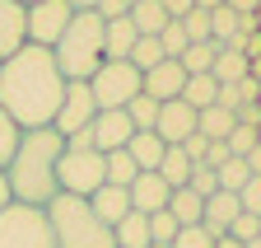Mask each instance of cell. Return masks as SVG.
<instances>
[{
  "label": "cell",
  "instance_id": "cell-7",
  "mask_svg": "<svg viewBox=\"0 0 261 248\" xmlns=\"http://www.w3.org/2000/svg\"><path fill=\"white\" fill-rule=\"evenodd\" d=\"M89 94H93L98 112H108V108H126L130 99L140 94V71L130 66V61H103V66L89 75Z\"/></svg>",
  "mask_w": 261,
  "mask_h": 248
},
{
  "label": "cell",
  "instance_id": "cell-49",
  "mask_svg": "<svg viewBox=\"0 0 261 248\" xmlns=\"http://www.w3.org/2000/svg\"><path fill=\"white\" fill-rule=\"evenodd\" d=\"M247 75H252V80H261V56H252V61H247Z\"/></svg>",
  "mask_w": 261,
  "mask_h": 248
},
{
  "label": "cell",
  "instance_id": "cell-13",
  "mask_svg": "<svg viewBox=\"0 0 261 248\" xmlns=\"http://www.w3.org/2000/svg\"><path fill=\"white\" fill-rule=\"evenodd\" d=\"M126 192H130V211H140V215L168 211V197H173V188L159 173H136V183H130Z\"/></svg>",
  "mask_w": 261,
  "mask_h": 248
},
{
  "label": "cell",
  "instance_id": "cell-21",
  "mask_svg": "<svg viewBox=\"0 0 261 248\" xmlns=\"http://www.w3.org/2000/svg\"><path fill=\"white\" fill-rule=\"evenodd\" d=\"M112 239H117V248H149V215L126 211L112 225Z\"/></svg>",
  "mask_w": 261,
  "mask_h": 248
},
{
  "label": "cell",
  "instance_id": "cell-3",
  "mask_svg": "<svg viewBox=\"0 0 261 248\" xmlns=\"http://www.w3.org/2000/svg\"><path fill=\"white\" fill-rule=\"evenodd\" d=\"M42 211H47V225H51L56 248H117L112 225H103V220L93 215L89 197L56 192V197H51Z\"/></svg>",
  "mask_w": 261,
  "mask_h": 248
},
{
  "label": "cell",
  "instance_id": "cell-12",
  "mask_svg": "<svg viewBox=\"0 0 261 248\" xmlns=\"http://www.w3.org/2000/svg\"><path fill=\"white\" fill-rule=\"evenodd\" d=\"M191 131H196V108H191V103H182V99H168V103H159L154 136H159L163 145H182Z\"/></svg>",
  "mask_w": 261,
  "mask_h": 248
},
{
  "label": "cell",
  "instance_id": "cell-11",
  "mask_svg": "<svg viewBox=\"0 0 261 248\" xmlns=\"http://www.w3.org/2000/svg\"><path fill=\"white\" fill-rule=\"evenodd\" d=\"M89 136H93V150L112 154V150H126V141L136 136V127H130L126 108H108V112H98L89 122Z\"/></svg>",
  "mask_w": 261,
  "mask_h": 248
},
{
  "label": "cell",
  "instance_id": "cell-16",
  "mask_svg": "<svg viewBox=\"0 0 261 248\" xmlns=\"http://www.w3.org/2000/svg\"><path fill=\"white\" fill-rule=\"evenodd\" d=\"M23 47V5L19 0H0V61Z\"/></svg>",
  "mask_w": 261,
  "mask_h": 248
},
{
  "label": "cell",
  "instance_id": "cell-50",
  "mask_svg": "<svg viewBox=\"0 0 261 248\" xmlns=\"http://www.w3.org/2000/svg\"><path fill=\"white\" fill-rule=\"evenodd\" d=\"M224 0H196V10H219Z\"/></svg>",
  "mask_w": 261,
  "mask_h": 248
},
{
  "label": "cell",
  "instance_id": "cell-48",
  "mask_svg": "<svg viewBox=\"0 0 261 248\" xmlns=\"http://www.w3.org/2000/svg\"><path fill=\"white\" fill-rule=\"evenodd\" d=\"M215 248H247V243H238V239H228V234H219V239H215Z\"/></svg>",
  "mask_w": 261,
  "mask_h": 248
},
{
  "label": "cell",
  "instance_id": "cell-30",
  "mask_svg": "<svg viewBox=\"0 0 261 248\" xmlns=\"http://www.w3.org/2000/svg\"><path fill=\"white\" fill-rule=\"evenodd\" d=\"M130 66H136L140 75L149 71V66H159V61H163V47H159V38H136V47H130Z\"/></svg>",
  "mask_w": 261,
  "mask_h": 248
},
{
  "label": "cell",
  "instance_id": "cell-20",
  "mask_svg": "<svg viewBox=\"0 0 261 248\" xmlns=\"http://www.w3.org/2000/svg\"><path fill=\"white\" fill-rule=\"evenodd\" d=\"M126 19L136 24V33H140V38H159L163 28H168V10H163V0H136Z\"/></svg>",
  "mask_w": 261,
  "mask_h": 248
},
{
  "label": "cell",
  "instance_id": "cell-22",
  "mask_svg": "<svg viewBox=\"0 0 261 248\" xmlns=\"http://www.w3.org/2000/svg\"><path fill=\"white\" fill-rule=\"evenodd\" d=\"M191 154L182 150V145H168L163 150V160H159V178L168 183V188H187V178H191Z\"/></svg>",
  "mask_w": 261,
  "mask_h": 248
},
{
  "label": "cell",
  "instance_id": "cell-10",
  "mask_svg": "<svg viewBox=\"0 0 261 248\" xmlns=\"http://www.w3.org/2000/svg\"><path fill=\"white\" fill-rule=\"evenodd\" d=\"M182 84H187V71H182V61L163 56L159 66H149V71L140 75V94H149L154 103H168V99H182Z\"/></svg>",
  "mask_w": 261,
  "mask_h": 248
},
{
  "label": "cell",
  "instance_id": "cell-1",
  "mask_svg": "<svg viewBox=\"0 0 261 248\" xmlns=\"http://www.w3.org/2000/svg\"><path fill=\"white\" fill-rule=\"evenodd\" d=\"M61 94H65V75L47 47L23 42L14 56L0 61V108L10 112V122L19 131L51 127Z\"/></svg>",
  "mask_w": 261,
  "mask_h": 248
},
{
  "label": "cell",
  "instance_id": "cell-17",
  "mask_svg": "<svg viewBox=\"0 0 261 248\" xmlns=\"http://www.w3.org/2000/svg\"><path fill=\"white\" fill-rule=\"evenodd\" d=\"M89 206H93V215H98L103 225H117L121 215L130 211V192H126V188H112V183H103V188L89 197Z\"/></svg>",
  "mask_w": 261,
  "mask_h": 248
},
{
  "label": "cell",
  "instance_id": "cell-40",
  "mask_svg": "<svg viewBox=\"0 0 261 248\" xmlns=\"http://www.w3.org/2000/svg\"><path fill=\"white\" fill-rule=\"evenodd\" d=\"M233 94H238V108H247V103H256V94H261V80H252V75H243V80L233 84Z\"/></svg>",
  "mask_w": 261,
  "mask_h": 248
},
{
  "label": "cell",
  "instance_id": "cell-46",
  "mask_svg": "<svg viewBox=\"0 0 261 248\" xmlns=\"http://www.w3.org/2000/svg\"><path fill=\"white\" fill-rule=\"evenodd\" d=\"M10 201H14V197H10V183H5V169H0V211H5Z\"/></svg>",
  "mask_w": 261,
  "mask_h": 248
},
{
  "label": "cell",
  "instance_id": "cell-52",
  "mask_svg": "<svg viewBox=\"0 0 261 248\" xmlns=\"http://www.w3.org/2000/svg\"><path fill=\"white\" fill-rule=\"evenodd\" d=\"M149 248H173V243H149Z\"/></svg>",
  "mask_w": 261,
  "mask_h": 248
},
{
  "label": "cell",
  "instance_id": "cell-51",
  "mask_svg": "<svg viewBox=\"0 0 261 248\" xmlns=\"http://www.w3.org/2000/svg\"><path fill=\"white\" fill-rule=\"evenodd\" d=\"M247 248H261V234H256V239H247Z\"/></svg>",
  "mask_w": 261,
  "mask_h": 248
},
{
  "label": "cell",
  "instance_id": "cell-28",
  "mask_svg": "<svg viewBox=\"0 0 261 248\" xmlns=\"http://www.w3.org/2000/svg\"><path fill=\"white\" fill-rule=\"evenodd\" d=\"M126 117H130V127L136 131H154V122H159V103L149 99V94H136L126 103Z\"/></svg>",
  "mask_w": 261,
  "mask_h": 248
},
{
  "label": "cell",
  "instance_id": "cell-38",
  "mask_svg": "<svg viewBox=\"0 0 261 248\" xmlns=\"http://www.w3.org/2000/svg\"><path fill=\"white\" fill-rule=\"evenodd\" d=\"M256 234H261V215H247V211L228 225V239H238V243H247V239H256Z\"/></svg>",
  "mask_w": 261,
  "mask_h": 248
},
{
  "label": "cell",
  "instance_id": "cell-29",
  "mask_svg": "<svg viewBox=\"0 0 261 248\" xmlns=\"http://www.w3.org/2000/svg\"><path fill=\"white\" fill-rule=\"evenodd\" d=\"M136 160H130V154L126 150H112L108 154V183H112V188H130V183H136Z\"/></svg>",
  "mask_w": 261,
  "mask_h": 248
},
{
  "label": "cell",
  "instance_id": "cell-4",
  "mask_svg": "<svg viewBox=\"0 0 261 248\" xmlns=\"http://www.w3.org/2000/svg\"><path fill=\"white\" fill-rule=\"evenodd\" d=\"M56 56V66L65 80H89L98 66H103V14H93V10H80L70 24H65V33L61 42L51 47Z\"/></svg>",
  "mask_w": 261,
  "mask_h": 248
},
{
  "label": "cell",
  "instance_id": "cell-2",
  "mask_svg": "<svg viewBox=\"0 0 261 248\" xmlns=\"http://www.w3.org/2000/svg\"><path fill=\"white\" fill-rule=\"evenodd\" d=\"M65 150V136L51 127H33L19 131V145L5 164V183H10V197L23 206H47L61 188H56V160Z\"/></svg>",
  "mask_w": 261,
  "mask_h": 248
},
{
  "label": "cell",
  "instance_id": "cell-5",
  "mask_svg": "<svg viewBox=\"0 0 261 248\" xmlns=\"http://www.w3.org/2000/svg\"><path fill=\"white\" fill-rule=\"evenodd\" d=\"M108 183V154L103 150H61L56 160V188L70 197H93Z\"/></svg>",
  "mask_w": 261,
  "mask_h": 248
},
{
  "label": "cell",
  "instance_id": "cell-6",
  "mask_svg": "<svg viewBox=\"0 0 261 248\" xmlns=\"http://www.w3.org/2000/svg\"><path fill=\"white\" fill-rule=\"evenodd\" d=\"M0 248H56L51 225H47V211L10 201L5 211H0Z\"/></svg>",
  "mask_w": 261,
  "mask_h": 248
},
{
  "label": "cell",
  "instance_id": "cell-9",
  "mask_svg": "<svg viewBox=\"0 0 261 248\" xmlns=\"http://www.w3.org/2000/svg\"><path fill=\"white\" fill-rule=\"evenodd\" d=\"M93 117H98V103H93V94H89V80H65V94H61V108H56V117H51V131L75 136V131L89 127Z\"/></svg>",
  "mask_w": 261,
  "mask_h": 248
},
{
  "label": "cell",
  "instance_id": "cell-53",
  "mask_svg": "<svg viewBox=\"0 0 261 248\" xmlns=\"http://www.w3.org/2000/svg\"><path fill=\"white\" fill-rule=\"evenodd\" d=\"M19 5H33V0H19Z\"/></svg>",
  "mask_w": 261,
  "mask_h": 248
},
{
  "label": "cell",
  "instance_id": "cell-35",
  "mask_svg": "<svg viewBox=\"0 0 261 248\" xmlns=\"http://www.w3.org/2000/svg\"><path fill=\"white\" fill-rule=\"evenodd\" d=\"M177 24L187 28L191 42H210V10H191V14H182Z\"/></svg>",
  "mask_w": 261,
  "mask_h": 248
},
{
  "label": "cell",
  "instance_id": "cell-47",
  "mask_svg": "<svg viewBox=\"0 0 261 248\" xmlns=\"http://www.w3.org/2000/svg\"><path fill=\"white\" fill-rule=\"evenodd\" d=\"M65 5H70V10L80 14V10H98V0H65Z\"/></svg>",
  "mask_w": 261,
  "mask_h": 248
},
{
  "label": "cell",
  "instance_id": "cell-31",
  "mask_svg": "<svg viewBox=\"0 0 261 248\" xmlns=\"http://www.w3.org/2000/svg\"><path fill=\"white\" fill-rule=\"evenodd\" d=\"M224 145H228V154H238V160H243L247 150H256V145H261V127H247V122H238V127L228 131V141H224Z\"/></svg>",
  "mask_w": 261,
  "mask_h": 248
},
{
  "label": "cell",
  "instance_id": "cell-18",
  "mask_svg": "<svg viewBox=\"0 0 261 248\" xmlns=\"http://www.w3.org/2000/svg\"><path fill=\"white\" fill-rule=\"evenodd\" d=\"M238 127V112L233 108H224V103H210L196 112V131H201L205 141H228V131Z\"/></svg>",
  "mask_w": 261,
  "mask_h": 248
},
{
  "label": "cell",
  "instance_id": "cell-24",
  "mask_svg": "<svg viewBox=\"0 0 261 248\" xmlns=\"http://www.w3.org/2000/svg\"><path fill=\"white\" fill-rule=\"evenodd\" d=\"M182 103H191L196 112L210 108V103H219V80H215V75H187V84H182Z\"/></svg>",
  "mask_w": 261,
  "mask_h": 248
},
{
  "label": "cell",
  "instance_id": "cell-54",
  "mask_svg": "<svg viewBox=\"0 0 261 248\" xmlns=\"http://www.w3.org/2000/svg\"><path fill=\"white\" fill-rule=\"evenodd\" d=\"M256 108H261V94H256Z\"/></svg>",
  "mask_w": 261,
  "mask_h": 248
},
{
  "label": "cell",
  "instance_id": "cell-25",
  "mask_svg": "<svg viewBox=\"0 0 261 248\" xmlns=\"http://www.w3.org/2000/svg\"><path fill=\"white\" fill-rule=\"evenodd\" d=\"M210 75H215L219 84H238V80L247 75V52H238V47H219Z\"/></svg>",
  "mask_w": 261,
  "mask_h": 248
},
{
  "label": "cell",
  "instance_id": "cell-39",
  "mask_svg": "<svg viewBox=\"0 0 261 248\" xmlns=\"http://www.w3.org/2000/svg\"><path fill=\"white\" fill-rule=\"evenodd\" d=\"M238 206L247 215H261V178H247V188L238 192Z\"/></svg>",
  "mask_w": 261,
  "mask_h": 248
},
{
  "label": "cell",
  "instance_id": "cell-26",
  "mask_svg": "<svg viewBox=\"0 0 261 248\" xmlns=\"http://www.w3.org/2000/svg\"><path fill=\"white\" fill-rule=\"evenodd\" d=\"M215 56H219V42H191L177 61H182V71H187V75H210Z\"/></svg>",
  "mask_w": 261,
  "mask_h": 248
},
{
  "label": "cell",
  "instance_id": "cell-55",
  "mask_svg": "<svg viewBox=\"0 0 261 248\" xmlns=\"http://www.w3.org/2000/svg\"><path fill=\"white\" fill-rule=\"evenodd\" d=\"M126 5H136V0H126Z\"/></svg>",
  "mask_w": 261,
  "mask_h": 248
},
{
  "label": "cell",
  "instance_id": "cell-27",
  "mask_svg": "<svg viewBox=\"0 0 261 248\" xmlns=\"http://www.w3.org/2000/svg\"><path fill=\"white\" fill-rule=\"evenodd\" d=\"M215 178H219V192H243V188H247V178H252V169H247V160L228 154V160L215 169Z\"/></svg>",
  "mask_w": 261,
  "mask_h": 248
},
{
  "label": "cell",
  "instance_id": "cell-45",
  "mask_svg": "<svg viewBox=\"0 0 261 248\" xmlns=\"http://www.w3.org/2000/svg\"><path fill=\"white\" fill-rule=\"evenodd\" d=\"M243 160H247V169H252V178H261V145H256V150H247V154H243Z\"/></svg>",
  "mask_w": 261,
  "mask_h": 248
},
{
  "label": "cell",
  "instance_id": "cell-32",
  "mask_svg": "<svg viewBox=\"0 0 261 248\" xmlns=\"http://www.w3.org/2000/svg\"><path fill=\"white\" fill-rule=\"evenodd\" d=\"M159 47H163V56H182L187 47H191V38H187V28L177 24V19H168V28H163V33H159Z\"/></svg>",
  "mask_w": 261,
  "mask_h": 248
},
{
  "label": "cell",
  "instance_id": "cell-23",
  "mask_svg": "<svg viewBox=\"0 0 261 248\" xmlns=\"http://www.w3.org/2000/svg\"><path fill=\"white\" fill-rule=\"evenodd\" d=\"M168 215L177 225H201V215H205V197H196L191 188H173L168 197Z\"/></svg>",
  "mask_w": 261,
  "mask_h": 248
},
{
  "label": "cell",
  "instance_id": "cell-15",
  "mask_svg": "<svg viewBox=\"0 0 261 248\" xmlns=\"http://www.w3.org/2000/svg\"><path fill=\"white\" fill-rule=\"evenodd\" d=\"M136 24H130L126 14L121 19H103V56L108 61H126L130 56V47H136Z\"/></svg>",
  "mask_w": 261,
  "mask_h": 248
},
{
  "label": "cell",
  "instance_id": "cell-8",
  "mask_svg": "<svg viewBox=\"0 0 261 248\" xmlns=\"http://www.w3.org/2000/svg\"><path fill=\"white\" fill-rule=\"evenodd\" d=\"M70 19H75V10L65 5V0H33V5H23V42L51 52Z\"/></svg>",
  "mask_w": 261,
  "mask_h": 248
},
{
  "label": "cell",
  "instance_id": "cell-36",
  "mask_svg": "<svg viewBox=\"0 0 261 248\" xmlns=\"http://www.w3.org/2000/svg\"><path fill=\"white\" fill-rule=\"evenodd\" d=\"M187 188H191L196 197H215V192H219V178H215V169L196 164V169H191V178H187Z\"/></svg>",
  "mask_w": 261,
  "mask_h": 248
},
{
  "label": "cell",
  "instance_id": "cell-19",
  "mask_svg": "<svg viewBox=\"0 0 261 248\" xmlns=\"http://www.w3.org/2000/svg\"><path fill=\"white\" fill-rule=\"evenodd\" d=\"M163 150H168V145H163L154 131H136V136L126 141V154L136 160V169H140V173H159V160H163Z\"/></svg>",
  "mask_w": 261,
  "mask_h": 248
},
{
  "label": "cell",
  "instance_id": "cell-41",
  "mask_svg": "<svg viewBox=\"0 0 261 248\" xmlns=\"http://www.w3.org/2000/svg\"><path fill=\"white\" fill-rule=\"evenodd\" d=\"M182 150H187V154H191V164H201V160H205V150H210V141H205V136H201V131H191V136H187V141H182Z\"/></svg>",
  "mask_w": 261,
  "mask_h": 248
},
{
  "label": "cell",
  "instance_id": "cell-34",
  "mask_svg": "<svg viewBox=\"0 0 261 248\" xmlns=\"http://www.w3.org/2000/svg\"><path fill=\"white\" fill-rule=\"evenodd\" d=\"M173 248H215V234L205 225H182L177 239H173Z\"/></svg>",
  "mask_w": 261,
  "mask_h": 248
},
{
  "label": "cell",
  "instance_id": "cell-43",
  "mask_svg": "<svg viewBox=\"0 0 261 248\" xmlns=\"http://www.w3.org/2000/svg\"><path fill=\"white\" fill-rule=\"evenodd\" d=\"M163 10H168V19H182L196 10V0H163Z\"/></svg>",
  "mask_w": 261,
  "mask_h": 248
},
{
  "label": "cell",
  "instance_id": "cell-37",
  "mask_svg": "<svg viewBox=\"0 0 261 248\" xmlns=\"http://www.w3.org/2000/svg\"><path fill=\"white\" fill-rule=\"evenodd\" d=\"M14 145H19V127L10 122V112L0 108V169L10 164V154H14Z\"/></svg>",
  "mask_w": 261,
  "mask_h": 248
},
{
  "label": "cell",
  "instance_id": "cell-33",
  "mask_svg": "<svg viewBox=\"0 0 261 248\" xmlns=\"http://www.w3.org/2000/svg\"><path fill=\"white\" fill-rule=\"evenodd\" d=\"M177 230H182V225L173 220L168 211H154V215H149V243H173Z\"/></svg>",
  "mask_w": 261,
  "mask_h": 248
},
{
  "label": "cell",
  "instance_id": "cell-42",
  "mask_svg": "<svg viewBox=\"0 0 261 248\" xmlns=\"http://www.w3.org/2000/svg\"><path fill=\"white\" fill-rule=\"evenodd\" d=\"M224 160H228V145H224V141H210V150H205V160H201V164H205V169H219Z\"/></svg>",
  "mask_w": 261,
  "mask_h": 248
},
{
  "label": "cell",
  "instance_id": "cell-44",
  "mask_svg": "<svg viewBox=\"0 0 261 248\" xmlns=\"http://www.w3.org/2000/svg\"><path fill=\"white\" fill-rule=\"evenodd\" d=\"M224 5L233 10V14H256V10H261V0H224Z\"/></svg>",
  "mask_w": 261,
  "mask_h": 248
},
{
  "label": "cell",
  "instance_id": "cell-14",
  "mask_svg": "<svg viewBox=\"0 0 261 248\" xmlns=\"http://www.w3.org/2000/svg\"><path fill=\"white\" fill-rule=\"evenodd\" d=\"M238 215H243L238 192H215V197H205V215H201V225L219 239V234H228V225H233Z\"/></svg>",
  "mask_w": 261,
  "mask_h": 248
}]
</instances>
